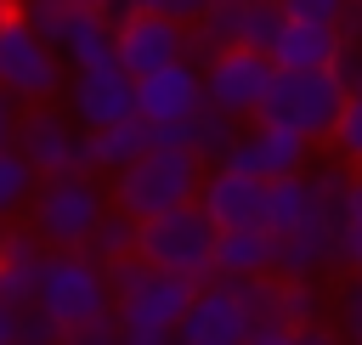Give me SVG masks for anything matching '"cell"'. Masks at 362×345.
Returning <instances> with one entry per match:
<instances>
[{"label": "cell", "instance_id": "cell-19", "mask_svg": "<svg viewBox=\"0 0 362 345\" xmlns=\"http://www.w3.org/2000/svg\"><path fill=\"white\" fill-rule=\"evenodd\" d=\"M51 51H57L62 74L107 68V62H113V23H107V17H90V11H68L62 28L51 34Z\"/></svg>", "mask_w": 362, "mask_h": 345}, {"label": "cell", "instance_id": "cell-20", "mask_svg": "<svg viewBox=\"0 0 362 345\" xmlns=\"http://www.w3.org/2000/svg\"><path fill=\"white\" fill-rule=\"evenodd\" d=\"M40 266H45V243L28 226H6V243H0V305L28 311L34 288H40Z\"/></svg>", "mask_w": 362, "mask_h": 345}, {"label": "cell", "instance_id": "cell-8", "mask_svg": "<svg viewBox=\"0 0 362 345\" xmlns=\"http://www.w3.org/2000/svg\"><path fill=\"white\" fill-rule=\"evenodd\" d=\"M62 62L57 51L17 17V6L0 11V96L17 107H40L51 96H62Z\"/></svg>", "mask_w": 362, "mask_h": 345}, {"label": "cell", "instance_id": "cell-31", "mask_svg": "<svg viewBox=\"0 0 362 345\" xmlns=\"http://www.w3.org/2000/svg\"><path fill=\"white\" fill-rule=\"evenodd\" d=\"M334 74H339L345 96H362V45H345V57L334 62Z\"/></svg>", "mask_w": 362, "mask_h": 345}, {"label": "cell", "instance_id": "cell-11", "mask_svg": "<svg viewBox=\"0 0 362 345\" xmlns=\"http://www.w3.org/2000/svg\"><path fill=\"white\" fill-rule=\"evenodd\" d=\"M198 107H204V90H198V68L187 57L147 79H130V119H141L147 130H175Z\"/></svg>", "mask_w": 362, "mask_h": 345}, {"label": "cell", "instance_id": "cell-28", "mask_svg": "<svg viewBox=\"0 0 362 345\" xmlns=\"http://www.w3.org/2000/svg\"><path fill=\"white\" fill-rule=\"evenodd\" d=\"M334 339L339 345H362V271H351V283L334 300Z\"/></svg>", "mask_w": 362, "mask_h": 345}, {"label": "cell", "instance_id": "cell-17", "mask_svg": "<svg viewBox=\"0 0 362 345\" xmlns=\"http://www.w3.org/2000/svg\"><path fill=\"white\" fill-rule=\"evenodd\" d=\"M192 204L204 209V221H209L215 232L260 226V215H266V181H255V175H238V170L215 164V170H204L198 198H192Z\"/></svg>", "mask_w": 362, "mask_h": 345}, {"label": "cell", "instance_id": "cell-21", "mask_svg": "<svg viewBox=\"0 0 362 345\" xmlns=\"http://www.w3.org/2000/svg\"><path fill=\"white\" fill-rule=\"evenodd\" d=\"M209 277H272V232L266 226H232L209 243Z\"/></svg>", "mask_w": 362, "mask_h": 345}, {"label": "cell", "instance_id": "cell-25", "mask_svg": "<svg viewBox=\"0 0 362 345\" xmlns=\"http://www.w3.org/2000/svg\"><path fill=\"white\" fill-rule=\"evenodd\" d=\"M28 198H34V170H28L11 147H0V221L11 226V221L28 209Z\"/></svg>", "mask_w": 362, "mask_h": 345}, {"label": "cell", "instance_id": "cell-5", "mask_svg": "<svg viewBox=\"0 0 362 345\" xmlns=\"http://www.w3.org/2000/svg\"><path fill=\"white\" fill-rule=\"evenodd\" d=\"M34 317H45L57 334L68 328H90L113 311V294H107V271L96 260H85L79 249L68 255H51L45 249V266H40V288H34Z\"/></svg>", "mask_w": 362, "mask_h": 345}, {"label": "cell", "instance_id": "cell-39", "mask_svg": "<svg viewBox=\"0 0 362 345\" xmlns=\"http://www.w3.org/2000/svg\"><path fill=\"white\" fill-rule=\"evenodd\" d=\"M6 6H11V0H0V11H6Z\"/></svg>", "mask_w": 362, "mask_h": 345}, {"label": "cell", "instance_id": "cell-16", "mask_svg": "<svg viewBox=\"0 0 362 345\" xmlns=\"http://www.w3.org/2000/svg\"><path fill=\"white\" fill-rule=\"evenodd\" d=\"M305 164H311V147L277 124H243L226 153V170L255 175V181H283V175H300Z\"/></svg>", "mask_w": 362, "mask_h": 345}, {"label": "cell", "instance_id": "cell-15", "mask_svg": "<svg viewBox=\"0 0 362 345\" xmlns=\"http://www.w3.org/2000/svg\"><path fill=\"white\" fill-rule=\"evenodd\" d=\"M62 113L74 130H107L119 119H130V79L107 62V68H85L62 79Z\"/></svg>", "mask_w": 362, "mask_h": 345}, {"label": "cell", "instance_id": "cell-40", "mask_svg": "<svg viewBox=\"0 0 362 345\" xmlns=\"http://www.w3.org/2000/svg\"><path fill=\"white\" fill-rule=\"evenodd\" d=\"M170 345H181V339H170Z\"/></svg>", "mask_w": 362, "mask_h": 345}, {"label": "cell", "instance_id": "cell-10", "mask_svg": "<svg viewBox=\"0 0 362 345\" xmlns=\"http://www.w3.org/2000/svg\"><path fill=\"white\" fill-rule=\"evenodd\" d=\"M272 79V62L260 51H215L198 62V90H204V107L226 113L232 124H249L255 107H260V90Z\"/></svg>", "mask_w": 362, "mask_h": 345}, {"label": "cell", "instance_id": "cell-4", "mask_svg": "<svg viewBox=\"0 0 362 345\" xmlns=\"http://www.w3.org/2000/svg\"><path fill=\"white\" fill-rule=\"evenodd\" d=\"M339 107H345V85H339L334 68L328 74H283V68H272L249 124H277V130L300 136L305 147H317V141H328Z\"/></svg>", "mask_w": 362, "mask_h": 345}, {"label": "cell", "instance_id": "cell-37", "mask_svg": "<svg viewBox=\"0 0 362 345\" xmlns=\"http://www.w3.org/2000/svg\"><path fill=\"white\" fill-rule=\"evenodd\" d=\"M17 317H23V311L0 305V345H17Z\"/></svg>", "mask_w": 362, "mask_h": 345}, {"label": "cell", "instance_id": "cell-30", "mask_svg": "<svg viewBox=\"0 0 362 345\" xmlns=\"http://www.w3.org/2000/svg\"><path fill=\"white\" fill-rule=\"evenodd\" d=\"M215 0H124V11H141V17H164L175 28H192Z\"/></svg>", "mask_w": 362, "mask_h": 345}, {"label": "cell", "instance_id": "cell-33", "mask_svg": "<svg viewBox=\"0 0 362 345\" xmlns=\"http://www.w3.org/2000/svg\"><path fill=\"white\" fill-rule=\"evenodd\" d=\"M243 345H294V334H288V328H277V322H255Z\"/></svg>", "mask_w": 362, "mask_h": 345}, {"label": "cell", "instance_id": "cell-3", "mask_svg": "<svg viewBox=\"0 0 362 345\" xmlns=\"http://www.w3.org/2000/svg\"><path fill=\"white\" fill-rule=\"evenodd\" d=\"M198 181H204V164L187 153V147H147L136 164H124L107 187V204L130 221H153L164 209H181L198 198Z\"/></svg>", "mask_w": 362, "mask_h": 345}, {"label": "cell", "instance_id": "cell-14", "mask_svg": "<svg viewBox=\"0 0 362 345\" xmlns=\"http://www.w3.org/2000/svg\"><path fill=\"white\" fill-rule=\"evenodd\" d=\"M181 45H187V28L164 23V17H141V11H124L113 23V68L124 79H147L170 62H181Z\"/></svg>", "mask_w": 362, "mask_h": 345}, {"label": "cell", "instance_id": "cell-36", "mask_svg": "<svg viewBox=\"0 0 362 345\" xmlns=\"http://www.w3.org/2000/svg\"><path fill=\"white\" fill-rule=\"evenodd\" d=\"M11 130H17V102L0 96V147H11Z\"/></svg>", "mask_w": 362, "mask_h": 345}, {"label": "cell", "instance_id": "cell-29", "mask_svg": "<svg viewBox=\"0 0 362 345\" xmlns=\"http://www.w3.org/2000/svg\"><path fill=\"white\" fill-rule=\"evenodd\" d=\"M283 11V23H311V28H339L345 0H272Z\"/></svg>", "mask_w": 362, "mask_h": 345}, {"label": "cell", "instance_id": "cell-35", "mask_svg": "<svg viewBox=\"0 0 362 345\" xmlns=\"http://www.w3.org/2000/svg\"><path fill=\"white\" fill-rule=\"evenodd\" d=\"M339 34H345V45H362V0H345V17H339Z\"/></svg>", "mask_w": 362, "mask_h": 345}, {"label": "cell", "instance_id": "cell-24", "mask_svg": "<svg viewBox=\"0 0 362 345\" xmlns=\"http://www.w3.org/2000/svg\"><path fill=\"white\" fill-rule=\"evenodd\" d=\"M85 260H96V266H113V260H124V255H136V221L130 215H119L113 204L102 209V221L90 226V238H85V249H79Z\"/></svg>", "mask_w": 362, "mask_h": 345}, {"label": "cell", "instance_id": "cell-18", "mask_svg": "<svg viewBox=\"0 0 362 345\" xmlns=\"http://www.w3.org/2000/svg\"><path fill=\"white\" fill-rule=\"evenodd\" d=\"M345 57V34L339 28H311V23H283V34L272 40L266 62L283 74H328Z\"/></svg>", "mask_w": 362, "mask_h": 345}, {"label": "cell", "instance_id": "cell-13", "mask_svg": "<svg viewBox=\"0 0 362 345\" xmlns=\"http://www.w3.org/2000/svg\"><path fill=\"white\" fill-rule=\"evenodd\" d=\"M339 266V215H305L288 232H272V277L277 283H317Z\"/></svg>", "mask_w": 362, "mask_h": 345}, {"label": "cell", "instance_id": "cell-27", "mask_svg": "<svg viewBox=\"0 0 362 345\" xmlns=\"http://www.w3.org/2000/svg\"><path fill=\"white\" fill-rule=\"evenodd\" d=\"M339 266L362 271V175H351L339 198Z\"/></svg>", "mask_w": 362, "mask_h": 345}, {"label": "cell", "instance_id": "cell-2", "mask_svg": "<svg viewBox=\"0 0 362 345\" xmlns=\"http://www.w3.org/2000/svg\"><path fill=\"white\" fill-rule=\"evenodd\" d=\"M266 305H272V277H209L192 288L181 322H175V339L181 345H243L255 322H266Z\"/></svg>", "mask_w": 362, "mask_h": 345}, {"label": "cell", "instance_id": "cell-22", "mask_svg": "<svg viewBox=\"0 0 362 345\" xmlns=\"http://www.w3.org/2000/svg\"><path fill=\"white\" fill-rule=\"evenodd\" d=\"M181 130H187V153H192L204 170H215V164H226V153H232V141H238L243 124H232V119L215 113V107H198Z\"/></svg>", "mask_w": 362, "mask_h": 345}, {"label": "cell", "instance_id": "cell-23", "mask_svg": "<svg viewBox=\"0 0 362 345\" xmlns=\"http://www.w3.org/2000/svg\"><path fill=\"white\" fill-rule=\"evenodd\" d=\"M317 317H322V294H317V283H277V277H272L266 322H277V328L300 334V328H311Z\"/></svg>", "mask_w": 362, "mask_h": 345}, {"label": "cell", "instance_id": "cell-12", "mask_svg": "<svg viewBox=\"0 0 362 345\" xmlns=\"http://www.w3.org/2000/svg\"><path fill=\"white\" fill-rule=\"evenodd\" d=\"M74 141H79V130L68 124L62 107H51V102H40V107H17L11 153L34 170V181H45V175H74Z\"/></svg>", "mask_w": 362, "mask_h": 345}, {"label": "cell", "instance_id": "cell-6", "mask_svg": "<svg viewBox=\"0 0 362 345\" xmlns=\"http://www.w3.org/2000/svg\"><path fill=\"white\" fill-rule=\"evenodd\" d=\"M102 209H107V192L96 187V175H45L34 181V198L23 215H28V232L51 255H68V249H85Z\"/></svg>", "mask_w": 362, "mask_h": 345}, {"label": "cell", "instance_id": "cell-7", "mask_svg": "<svg viewBox=\"0 0 362 345\" xmlns=\"http://www.w3.org/2000/svg\"><path fill=\"white\" fill-rule=\"evenodd\" d=\"M209 243H215V226L204 221L198 204H181V209H164L153 221H136V260L164 271V277H181V283H209Z\"/></svg>", "mask_w": 362, "mask_h": 345}, {"label": "cell", "instance_id": "cell-38", "mask_svg": "<svg viewBox=\"0 0 362 345\" xmlns=\"http://www.w3.org/2000/svg\"><path fill=\"white\" fill-rule=\"evenodd\" d=\"M0 243H6V221H0Z\"/></svg>", "mask_w": 362, "mask_h": 345}, {"label": "cell", "instance_id": "cell-34", "mask_svg": "<svg viewBox=\"0 0 362 345\" xmlns=\"http://www.w3.org/2000/svg\"><path fill=\"white\" fill-rule=\"evenodd\" d=\"M74 11H90V17H107V23H119L124 17V0H68Z\"/></svg>", "mask_w": 362, "mask_h": 345}, {"label": "cell", "instance_id": "cell-32", "mask_svg": "<svg viewBox=\"0 0 362 345\" xmlns=\"http://www.w3.org/2000/svg\"><path fill=\"white\" fill-rule=\"evenodd\" d=\"M57 345H119V339H113V322L102 317V322H90V328H68V334H57Z\"/></svg>", "mask_w": 362, "mask_h": 345}, {"label": "cell", "instance_id": "cell-1", "mask_svg": "<svg viewBox=\"0 0 362 345\" xmlns=\"http://www.w3.org/2000/svg\"><path fill=\"white\" fill-rule=\"evenodd\" d=\"M102 271H107V294H113V311H107L113 339L119 345H170L175 322H181V311L192 300V283L164 277V271L141 266L136 255H124V260H113Z\"/></svg>", "mask_w": 362, "mask_h": 345}, {"label": "cell", "instance_id": "cell-26", "mask_svg": "<svg viewBox=\"0 0 362 345\" xmlns=\"http://www.w3.org/2000/svg\"><path fill=\"white\" fill-rule=\"evenodd\" d=\"M328 141H334V158H339L351 175H362V96H345V107H339Z\"/></svg>", "mask_w": 362, "mask_h": 345}, {"label": "cell", "instance_id": "cell-9", "mask_svg": "<svg viewBox=\"0 0 362 345\" xmlns=\"http://www.w3.org/2000/svg\"><path fill=\"white\" fill-rule=\"evenodd\" d=\"M283 34V11L272 0H215L192 28H187V45L181 57L198 68L204 57L215 51H272V40Z\"/></svg>", "mask_w": 362, "mask_h": 345}]
</instances>
